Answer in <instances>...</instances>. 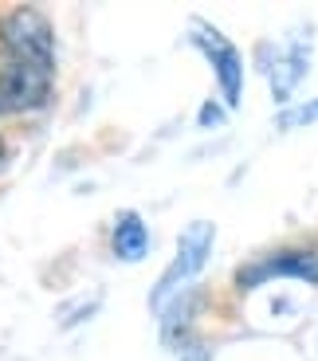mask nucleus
<instances>
[{"mask_svg": "<svg viewBox=\"0 0 318 361\" xmlns=\"http://www.w3.org/2000/svg\"><path fill=\"white\" fill-rule=\"evenodd\" d=\"M212 232H216V228H212L209 220H192V224L181 232L177 255H173V263L165 267V275L154 283V290H149V307L154 310H165V302H173V298L181 295L185 283H192L200 271H204L209 252H212Z\"/></svg>", "mask_w": 318, "mask_h": 361, "instance_id": "obj_1", "label": "nucleus"}, {"mask_svg": "<svg viewBox=\"0 0 318 361\" xmlns=\"http://www.w3.org/2000/svg\"><path fill=\"white\" fill-rule=\"evenodd\" d=\"M0 47L20 59V63H44L51 67V55H55V36H51V24L39 8L24 4V8H12L0 16Z\"/></svg>", "mask_w": 318, "mask_h": 361, "instance_id": "obj_2", "label": "nucleus"}, {"mask_svg": "<svg viewBox=\"0 0 318 361\" xmlns=\"http://www.w3.org/2000/svg\"><path fill=\"white\" fill-rule=\"evenodd\" d=\"M192 47L204 51V59L212 63V75H216V87L224 94V106L236 110L240 99H244V59H240L236 44H228L212 24L204 20H192Z\"/></svg>", "mask_w": 318, "mask_h": 361, "instance_id": "obj_3", "label": "nucleus"}, {"mask_svg": "<svg viewBox=\"0 0 318 361\" xmlns=\"http://www.w3.org/2000/svg\"><path fill=\"white\" fill-rule=\"evenodd\" d=\"M51 94V67L8 59L0 67V110H36Z\"/></svg>", "mask_w": 318, "mask_h": 361, "instance_id": "obj_4", "label": "nucleus"}, {"mask_svg": "<svg viewBox=\"0 0 318 361\" xmlns=\"http://www.w3.org/2000/svg\"><path fill=\"white\" fill-rule=\"evenodd\" d=\"M267 279H307V283H318V259L310 252H279V255H267V259L247 263V267L236 275V283L244 290H255L259 283H267Z\"/></svg>", "mask_w": 318, "mask_h": 361, "instance_id": "obj_5", "label": "nucleus"}, {"mask_svg": "<svg viewBox=\"0 0 318 361\" xmlns=\"http://www.w3.org/2000/svg\"><path fill=\"white\" fill-rule=\"evenodd\" d=\"M307 63H310V44H291V47H283V51H275V63H267L275 102L291 99V90L299 87L302 75H307Z\"/></svg>", "mask_w": 318, "mask_h": 361, "instance_id": "obj_6", "label": "nucleus"}, {"mask_svg": "<svg viewBox=\"0 0 318 361\" xmlns=\"http://www.w3.org/2000/svg\"><path fill=\"white\" fill-rule=\"evenodd\" d=\"M110 247L122 263H137L149 255V232H146V220L137 212H122L114 232H110Z\"/></svg>", "mask_w": 318, "mask_h": 361, "instance_id": "obj_7", "label": "nucleus"}, {"mask_svg": "<svg viewBox=\"0 0 318 361\" xmlns=\"http://www.w3.org/2000/svg\"><path fill=\"white\" fill-rule=\"evenodd\" d=\"M310 122H318V99L314 102H302V106H287L279 118H275V126H279V130L310 126Z\"/></svg>", "mask_w": 318, "mask_h": 361, "instance_id": "obj_8", "label": "nucleus"}, {"mask_svg": "<svg viewBox=\"0 0 318 361\" xmlns=\"http://www.w3.org/2000/svg\"><path fill=\"white\" fill-rule=\"evenodd\" d=\"M197 122H200V126H220V122H224V110H220L216 102H204V110H200Z\"/></svg>", "mask_w": 318, "mask_h": 361, "instance_id": "obj_9", "label": "nucleus"}, {"mask_svg": "<svg viewBox=\"0 0 318 361\" xmlns=\"http://www.w3.org/2000/svg\"><path fill=\"white\" fill-rule=\"evenodd\" d=\"M181 361H209V353L200 350V345H185V350H181Z\"/></svg>", "mask_w": 318, "mask_h": 361, "instance_id": "obj_10", "label": "nucleus"}, {"mask_svg": "<svg viewBox=\"0 0 318 361\" xmlns=\"http://www.w3.org/2000/svg\"><path fill=\"white\" fill-rule=\"evenodd\" d=\"M0 157H4V142H0Z\"/></svg>", "mask_w": 318, "mask_h": 361, "instance_id": "obj_11", "label": "nucleus"}]
</instances>
